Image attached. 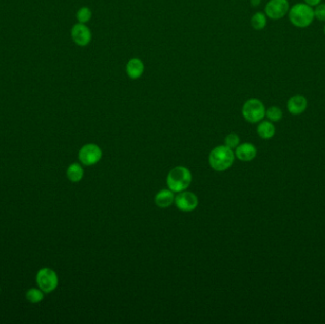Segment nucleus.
I'll return each instance as SVG.
<instances>
[{"instance_id": "4be33fe9", "label": "nucleus", "mask_w": 325, "mask_h": 324, "mask_svg": "<svg viewBox=\"0 0 325 324\" xmlns=\"http://www.w3.org/2000/svg\"><path fill=\"white\" fill-rule=\"evenodd\" d=\"M304 1H305L306 4L309 6H317V5H319V3L321 0H304Z\"/></svg>"}, {"instance_id": "a211bd4d", "label": "nucleus", "mask_w": 325, "mask_h": 324, "mask_svg": "<svg viewBox=\"0 0 325 324\" xmlns=\"http://www.w3.org/2000/svg\"><path fill=\"white\" fill-rule=\"evenodd\" d=\"M92 17V12L89 7H82L80 8L77 13V20L79 23L86 24Z\"/></svg>"}, {"instance_id": "4468645a", "label": "nucleus", "mask_w": 325, "mask_h": 324, "mask_svg": "<svg viewBox=\"0 0 325 324\" xmlns=\"http://www.w3.org/2000/svg\"><path fill=\"white\" fill-rule=\"evenodd\" d=\"M257 132L261 138L267 140V139H271L274 136L276 129H275L274 125L271 122L262 121L257 127Z\"/></svg>"}, {"instance_id": "0eeeda50", "label": "nucleus", "mask_w": 325, "mask_h": 324, "mask_svg": "<svg viewBox=\"0 0 325 324\" xmlns=\"http://www.w3.org/2000/svg\"><path fill=\"white\" fill-rule=\"evenodd\" d=\"M175 205L183 212H192L198 206V198L194 193L189 191L179 192L174 199Z\"/></svg>"}, {"instance_id": "2eb2a0df", "label": "nucleus", "mask_w": 325, "mask_h": 324, "mask_svg": "<svg viewBox=\"0 0 325 324\" xmlns=\"http://www.w3.org/2000/svg\"><path fill=\"white\" fill-rule=\"evenodd\" d=\"M67 177L72 183L80 182L84 177L83 167L77 163H73L67 169Z\"/></svg>"}, {"instance_id": "b1692460", "label": "nucleus", "mask_w": 325, "mask_h": 324, "mask_svg": "<svg viewBox=\"0 0 325 324\" xmlns=\"http://www.w3.org/2000/svg\"><path fill=\"white\" fill-rule=\"evenodd\" d=\"M324 32H325V29H324Z\"/></svg>"}, {"instance_id": "412c9836", "label": "nucleus", "mask_w": 325, "mask_h": 324, "mask_svg": "<svg viewBox=\"0 0 325 324\" xmlns=\"http://www.w3.org/2000/svg\"><path fill=\"white\" fill-rule=\"evenodd\" d=\"M315 17H317L320 21H325V4H320L314 11Z\"/></svg>"}, {"instance_id": "9d476101", "label": "nucleus", "mask_w": 325, "mask_h": 324, "mask_svg": "<svg viewBox=\"0 0 325 324\" xmlns=\"http://www.w3.org/2000/svg\"><path fill=\"white\" fill-rule=\"evenodd\" d=\"M144 71H145V64L140 58H133L128 60L126 66V72L130 79L132 80L139 79L144 74Z\"/></svg>"}, {"instance_id": "423d86ee", "label": "nucleus", "mask_w": 325, "mask_h": 324, "mask_svg": "<svg viewBox=\"0 0 325 324\" xmlns=\"http://www.w3.org/2000/svg\"><path fill=\"white\" fill-rule=\"evenodd\" d=\"M102 149L95 144H87L81 147L78 153L79 161L85 165H93L102 158Z\"/></svg>"}, {"instance_id": "dca6fc26", "label": "nucleus", "mask_w": 325, "mask_h": 324, "mask_svg": "<svg viewBox=\"0 0 325 324\" xmlns=\"http://www.w3.org/2000/svg\"><path fill=\"white\" fill-rule=\"evenodd\" d=\"M43 299H44V292L40 288L39 289L31 288L26 292V299L33 304L41 302Z\"/></svg>"}, {"instance_id": "ddd939ff", "label": "nucleus", "mask_w": 325, "mask_h": 324, "mask_svg": "<svg viewBox=\"0 0 325 324\" xmlns=\"http://www.w3.org/2000/svg\"><path fill=\"white\" fill-rule=\"evenodd\" d=\"M174 192L170 189H163L156 194L154 201L157 206L161 208H166L174 203Z\"/></svg>"}, {"instance_id": "f03ea898", "label": "nucleus", "mask_w": 325, "mask_h": 324, "mask_svg": "<svg viewBox=\"0 0 325 324\" xmlns=\"http://www.w3.org/2000/svg\"><path fill=\"white\" fill-rule=\"evenodd\" d=\"M209 164L216 171H224L227 170L235 159V154L228 146H216L211 150L209 154Z\"/></svg>"}, {"instance_id": "7ed1b4c3", "label": "nucleus", "mask_w": 325, "mask_h": 324, "mask_svg": "<svg viewBox=\"0 0 325 324\" xmlns=\"http://www.w3.org/2000/svg\"><path fill=\"white\" fill-rule=\"evenodd\" d=\"M289 18L294 26L305 28L313 22L315 18V13L312 8L307 4H296L289 12Z\"/></svg>"}, {"instance_id": "f3484780", "label": "nucleus", "mask_w": 325, "mask_h": 324, "mask_svg": "<svg viewBox=\"0 0 325 324\" xmlns=\"http://www.w3.org/2000/svg\"><path fill=\"white\" fill-rule=\"evenodd\" d=\"M266 16L265 14L262 13H256L252 17H251V26L257 30L260 31L262 30L265 26H266Z\"/></svg>"}, {"instance_id": "f257e3e1", "label": "nucleus", "mask_w": 325, "mask_h": 324, "mask_svg": "<svg viewBox=\"0 0 325 324\" xmlns=\"http://www.w3.org/2000/svg\"><path fill=\"white\" fill-rule=\"evenodd\" d=\"M192 172L185 166L174 167L166 177L167 187L174 193L185 191L192 184Z\"/></svg>"}, {"instance_id": "aec40b11", "label": "nucleus", "mask_w": 325, "mask_h": 324, "mask_svg": "<svg viewBox=\"0 0 325 324\" xmlns=\"http://www.w3.org/2000/svg\"><path fill=\"white\" fill-rule=\"evenodd\" d=\"M239 145H240V137L238 134L232 132L225 137V146H228L231 149L236 148Z\"/></svg>"}, {"instance_id": "6e6552de", "label": "nucleus", "mask_w": 325, "mask_h": 324, "mask_svg": "<svg viewBox=\"0 0 325 324\" xmlns=\"http://www.w3.org/2000/svg\"><path fill=\"white\" fill-rule=\"evenodd\" d=\"M70 34L72 41L79 47L88 46L92 39V33L89 27L79 22L71 28Z\"/></svg>"}, {"instance_id": "1a4fd4ad", "label": "nucleus", "mask_w": 325, "mask_h": 324, "mask_svg": "<svg viewBox=\"0 0 325 324\" xmlns=\"http://www.w3.org/2000/svg\"><path fill=\"white\" fill-rule=\"evenodd\" d=\"M289 9L287 0H270L265 7V13L271 20L282 18Z\"/></svg>"}, {"instance_id": "9b49d317", "label": "nucleus", "mask_w": 325, "mask_h": 324, "mask_svg": "<svg viewBox=\"0 0 325 324\" xmlns=\"http://www.w3.org/2000/svg\"><path fill=\"white\" fill-rule=\"evenodd\" d=\"M235 155L237 158L242 162H250L255 159L257 149L255 146L250 143H243L236 147Z\"/></svg>"}, {"instance_id": "39448f33", "label": "nucleus", "mask_w": 325, "mask_h": 324, "mask_svg": "<svg viewBox=\"0 0 325 324\" xmlns=\"http://www.w3.org/2000/svg\"><path fill=\"white\" fill-rule=\"evenodd\" d=\"M36 283L39 288L46 294L52 292L58 288V274L53 269L49 267L41 268L36 274Z\"/></svg>"}, {"instance_id": "f8f14e48", "label": "nucleus", "mask_w": 325, "mask_h": 324, "mask_svg": "<svg viewBox=\"0 0 325 324\" xmlns=\"http://www.w3.org/2000/svg\"><path fill=\"white\" fill-rule=\"evenodd\" d=\"M307 108V100L302 96H295L287 102L288 111L294 115H301Z\"/></svg>"}, {"instance_id": "5701e85b", "label": "nucleus", "mask_w": 325, "mask_h": 324, "mask_svg": "<svg viewBox=\"0 0 325 324\" xmlns=\"http://www.w3.org/2000/svg\"><path fill=\"white\" fill-rule=\"evenodd\" d=\"M250 2H251L252 6L257 7L258 5H260L261 0H250Z\"/></svg>"}, {"instance_id": "6ab92c4d", "label": "nucleus", "mask_w": 325, "mask_h": 324, "mask_svg": "<svg viewBox=\"0 0 325 324\" xmlns=\"http://www.w3.org/2000/svg\"><path fill=\"white\" fill-rule=\"evenodd\" d=\"M265 115L271 122H279L282 118V111L278 107H271L265 111Z\"/></svg>"}, {"instance_id": "20e7f679", "label": "nucleus", "mask_w": 325, "mask_h": 324, "mask_svg": "<svg viewBox=\"0 0 325 324\" xmlns=\"http://www.w3.org/2000/svg\"><path fill=\"white\" fill-rule=\"evenodd\" d=\"M265 111L263 103L257 98H251L245 102L242 110L243 118L251 124L261 122L265 116Z\"/></svg>"}]
</instances>
